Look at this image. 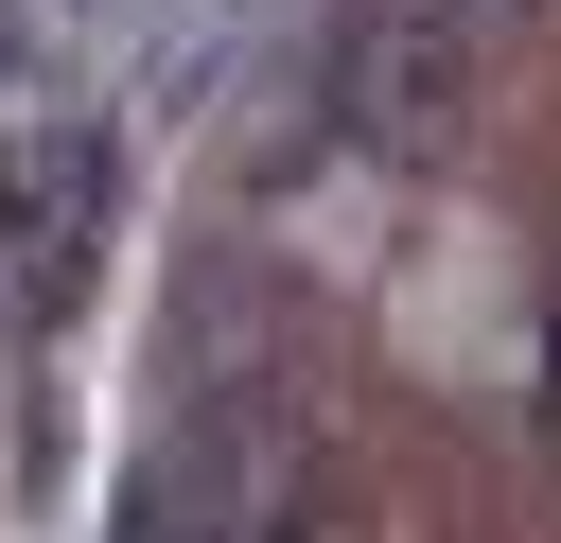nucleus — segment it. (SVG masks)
Segmentation results:
<instances>
[{
    "mask_svg": "<svg viewBox=\"0 0 561 543\" xmlns=\"http://www.w3.org/2000/svg\"><path fill=\"white\" fill-rule=\"evenodd\" d=\"M88 228H105V140H35V158L0 175V245H18V280L70 298V280H88Z\"/></svg>",
    "mask_w": 561,
    "mask_h": 543,
    "instance_id": "nucleus-1",
    "label": "nucleus"
}]
</instances>
